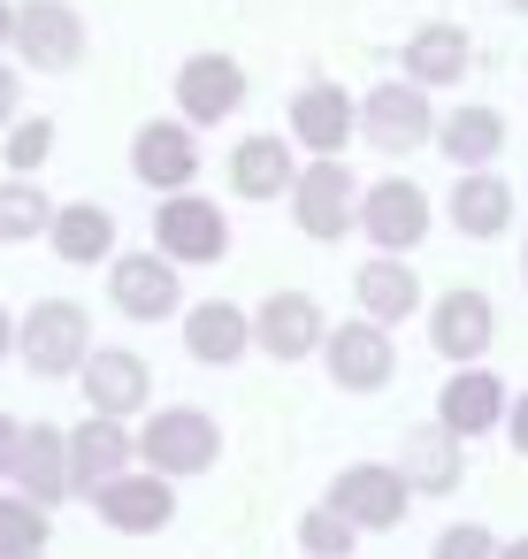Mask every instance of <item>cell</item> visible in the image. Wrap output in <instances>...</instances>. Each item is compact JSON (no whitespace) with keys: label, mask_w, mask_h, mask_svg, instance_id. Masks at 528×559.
Instances as JSON below:
<instances>
[{"label":"cell","mask_w":528,"mask_h":559,"mask_svg":"<svg viewBox=\"0 0 528 559\" xmlns=\"http://www.w3.org/2000/svg\"><path fill=\"white\" fill-rule=\"evenodd\" d=\"M291 177H299V162H291V146L276 131H253V139L230 146V192L238 200H284Z\"/></svg>","instance_id":"obj_24"},{"label":"cell","mask_w":528,"mask_h":559,"mask_svg":"<svg viewBox=\"0 0 528 559\" xmlns=\"http://www.w3.org/2000/svg\"><path fill=\"white\" fill-rule=\"evenodd\" d=\"M322 337H329V322H322V299H314V292H268V299L253 307V353H268V360H284V368L314 360Z\"/></svg>","instance_id":"obj_8"},{"label":"cell","mask_w":528,"mask_h":559,"mask_svg":"<svg viewBox=\"0 0 528 559\" xmlns=\"http://www.w3.org/2000/svg\"><path fill=\"white\" fill-rule=\"evenodd\" d=\"M16 452H24V421L0 414V475H16Z\"/></svg>","instance_id":"obj_34"},{"label":"cell","mask_w":528,"mask_h":559,"mask_svg":"<svg viewBox=\"0 0 528 559\" xmlns=\"http://www.w3.org/2000/svg\"><path fill=\"white\" fill-rule=\"evenodd\" d=\"M352 299H360V314L368 322H406L413 307H421V276L406 269V253H375V261H360L352 269Z\"/></svg>","instance_id":"obj_23"},{"label":"cell","mask_w":528,"mask_h":559,"mask_svg":"<svg viewBox=\"0 0 528 559\" xmlns=\"http://www.w3.org/2000/svg\"><path fill=\"white\" fill-rule=\"evenodd\" d=\"M32 559H47V551H32Z\"/></svg>","instance_id":"obj_42"},{"label":"cell","mask_w":528,"mask_h":559,"mask_svg":"<svg viewBox=\"0 0 528 559\" xmlns=\"http://www.w3.org/2000/svg\"><path fill=\"white\" fill-rule=\"evenodd\" d=\"M505 437H513V452L528 460V391H513V406H505Z\"/></svg>","instance_id":"obj_35"},{"label":"cell","mask_w":528,"mask_h":559,"mask_svg":"<svg viewBox=\"0 0 528 559\" xmlns=\"http://www.w3.org/2000/svg\"><path fill=\"white\" fill-rule=\"evenodd\" d=\"M322 368H329V383H337V391L368 399V391H383V383L398 376V345H391V330H383V322L352 314V322H337V330L322 337Z\"/></svg>","instance_id":"obj_7"},{"label":"cell","mask_w":528,"mask_h":559,"mask_svg":"<svg viewBox=\"0 0 528 559\" xmlns=\"http://www.w3.org/2000/svg\"><path fill=\"white\" fill-rule=\"evenodd\" d=\"M93 513H100L116 536H161V528L177 521V483L154 475V467H131V475H116L108 490H93Z\"/></svg>","instance_id":"obj_12"},{"label":"cell","mask_w":528,"mask_h":559,"mask_svg":"<svg viewBox=\"0 0 528 559\" xmlns=\"http://www.w3.org/2000/svg\"><path fill=\"white\" fill-rule=\"evenodd\" d=\"M16 490H24V498H39L47 513L70 498V429H55V421L24 429V452H16Z\"/></svg>","instance_id":"obj_25"},{"label":"cell","mask_w":528,"mask_h":559,"mask_svg":"<svg viewBox=\"0 0 528 559\" xmlns=\"http://www.w3.org/2000/svg\"><path fill=\"white\" fill-rule=\"evenodd\" d=\"M9 353H16V314L0 307V360H9Z\"/></svg>","instance_id":"obj_37"},{"label":"cell","mask_w":528,"mask_h":559,"mask_svg":"<svg viewBox=\"0 0 528 559\" xmlns=\"http://www.w3.org/2000/svg\"><path fill=\"white\" fill-rule=\"evenodd\" d=\"M444 215H452V230L475 238V246H482V238H505V230H513V185L490 177V169H459Z\"/></svg>","instance_id":"obj_22"},{"label":"cell","mask_w":528,"mask_h":559,"mask_svg":"<svg viewBox=\"0 0 528 559\" xmlns=\"http://www.w3.org/2000/svg\"><path fill=\"white\" fill-rule=\"evenodd\" d=\"M184 353H192L200 368H238V360L253 353V314L230 307V299L184 307Z\"/></svg>","instance_id":"obj_19"},{"label":"cell","mask_w":528,"mask_h":559,"mask_svg":"<svg viewBox=\"0 0 528 559\" xmlns=\"http://www.w3.org/2000/svg\"><path fill=\"white\" fill-rule=\"evenodd\" d=\"M131 177L146 185V192H192V177H200V146H192V123H146L139 139H131Z\"/></svg>","instance_id":"obj_17"},{"label":"cell","mask_w":528,"mask_h":559,"mask_svg":"<svg viewBox=\"0 0 528 559\" xmlns=\"http://www.w3.org/2000/svg\"><path fill=\"white\" fill-rule=\"evenodd\" d=\"M238 100H245V70H238L230 55H192V62L177 70V108H184V123H223V116H238Z\"/></svg>","instance_id":"obj_21"},{"label":"cell","mask_w":528,"mask_h":559,"mask_svg":"<svg viewBox=\"0 0 528 559\" xmlns=\"http://www.w3.org/2000/svg\"><path fill=\"white\" fill-rule=\"evenodd\" d=\"M47 536H55V513L39 498L0 490V559H32V551H47Z\"/></svg>","instance_id":"obj_30"},{"label":"cell","mask_w":528,"mask_h":559,"mask_svg":"<svg viewBox=\"0 0 528 559\" xmlns=\"http://www.w3.org/2000/svg\"><path fill=\"white\" fill-rule=\"evenodd\" d=\"M16 39V9H9V0H0V47H9Z\"/></svg>","instance_id":"obj_38"},{"label":"cell","mask_w":528,"mask_h":559,"mask_svg":"<svg viewBox=\"0 0 528 559\" xmlns=\"http://www.w3.org/2000/svg\"><path fill=\"white\" fill-rule=\"evenodd\" d=\"M154 246H161L177 269H207V261L230 253V215H223L215 200H200V192H169V200L154 207Z\"/></svg>","instance_id":"obj_6"},{"label":"cell","mask_w":528,"mask_h":559,"mask_svg":"<svg viewBox=\"0 0 528 559\" xmlns=\"http://www.w3.org/2000/svg\"><path fill=\"white\" fill-rule=\"evenodd\" d=\"M9 47H16L32 70H77V55H85V24H77V9H62V0H24Z\"/></svg>","instance_id":"obj_16"},{"label":"cell","mask_w":528,"mask_h":559,"mask_svg":"<svg viewBox=\"0 0 528 559\" xmlns=\"http://www.w3.org/2000/svg\"><path fill=\"white\" fill-rule=\"evenodd\" d=\"M299 551H307V559H352V551H360V528L322 498V506L299 513Z\"/></svg>","instance_id":"obj_31"},{"label":"cell","mask_w":528,"mask_h":559,"mask_svg":"<svg viewBox=\"0 0 528 559\" xmlns=\"http://www.w3.org/2000/svg\"><path fill=\"white\" fill-rule=\"evenodd\" d=\"M467 32L459 24H421L413 39H406V78L413 85H459L467 78Z\"/></svg>","instance_id":"obj_28"},{"label":"cell","mask_w":528,"mask_h":559,"mask_svg":"<svg viewBox=\"0 0 528 559\" xmlns=\"http://www.w3.org/2000/svg\"><path fill=\"white\" fill-rule=\"evenodd\" d=\"M360 139H368L375 154H421V146L436 139L429 85H413V78H391V85H375V93L360 100Z\"/></svg>","instance_id":"obj_5"},{"label":"cell","mask_w":528,"mask_h":559,"mask_svg":"<svg viewBox=\"0 0 528 559\" xmlns=\"http://www.w3.org/2000/svg\"><path fill=\"white\" fill-rule=\"evenodd\" d=\"M55 230V200L39 192V177H0V246H24Z\"/></svg>","instance_id":"obj_29"},{"label":"cell","mask_w":528,"mask_h":559,"mask_svg":"<svg viewBox=\"0 0 528 559\" xmlns=\"http://www.w3.org/2000/svg\"><path fill=\"white\" fill-rule=\"evenodd\" d=\"M77 383H85V406L108 414V421H131V414H146V399H154V368H146V353H131V345H93L85 368H77Z\"/></svg>","instance_id":"obj_11"},{"label":"cell","mask_w":528,"mask_h":559,"mask_svg":"<svg viewBox=\"0 0 528 559\" xmlns=\"http://www.w3.org/2000/svg\"><path fill=\"white\" fill-rule=\"evenodd\" d=\"M513 9H528V0H513Z\"/></svg>","instance_id":"obj_41"},{"label":"cell","mask_w":528,"mask_h":559,"mask_svg":"<svg viewBox=\"0 0 528 559\" xmlns=\"http://www.w3.org/2000/svg\"><path fill=\"white\" fill-rule=\"evenodd\" d=\"M520 284H528V253H520Z\"/></svg>","instance_id":"obj_40"},{"label":"cell","mask_w":528,"mask_h":559,"mask_svg":"<svg viewBox=\"0 0 528 559\" xmlns=\"http://www.w3.org/2000/svg\"><path fill=\"white\" fill-rule=\"evenodd\" d=\"M406 460H398V475L413 483V498H452L459 490V475H467V444L444 429V421H421V429H406V444H398Z\"/></svg>","instance_id":"obj_20"},{"label":"cell","mask_w":528,"mask_h":559,"mask_svg":"<svg viewBox=\"0 0 528 559\" xmlns=\"http://www.w3.org/2000/svg\"><path fill=\"white\" fill-rule=\"evenodd\" d=\"M16 123V70H0V131Z\"/></svg>","instance_id":"obj_36"},{"label":"cell","mask_w":528,"mask_h":559,"mask_svg":"<svg viewBox=\"0 0 528 559\" xmlns=\"http://www.w3.org/2000/svg\"><path fill=\"white\" fill-rule=\"evenodd\" d=\"M215 460H223V429L207 406H154L139 421V467L184 483V475H207Z\"/></svg>","instance_id":"obj_1"},{"label":"cell","mask_w":528,"mask_h":559,"mask_svg":"<svg viewBox=\"0 0 528 559\" xmlns=\"http://www.w3.org/2000/svg\"><path fill=\"white\" fill-rule=\"evenodd\" d=\"M291 223H299L314 246H337V238L360 223V185H352L345 154H314V162L291 177Z\"/></svg>","instance_id":"obj_2"},{"label":"cell","mask_w":528,"mask_h":559,"mask_svg":"<svg viewBox=\"0 0 528 559\" xmlns=\"http://www.w3.org/2000/svg\"><path fill=\"white\" fill-rule=\"evenodd\" d=\"M497 528H482V521H452V528H436V544H429V559H497Z\"/></svg>","instance_id":"obj_33"},{"label":"cell","mask_w":528,"mask_h":559,"mask_svg":"<svg viewBox=\"0 0 528 559\" xmlns=\"http://www.w3.org/2000/svg\"><path fill=\"white\" fill-rule=\"evenodd\" d=\"M352 131H360V100H352L345 85H299V100H291V146H307V154H345Z\"/></svg>","instance_id":"obj_18"},{"label":"cell","mask_w":528,"mask_h":559,"mask_svg":"<svg viewBox=\"0 0 528 559\" xmlns=\"http://www.w3.org/2000/svg\"><path fill=\"white\" fill-rule=\"evenodd\" d=\"M9 177H32V169H47V154H55V123L47 116H24V123H9Z\"/></svg>","instance_id":"obj_32"},{"label":"cell","mask_w":528,"mask_h":559,"mask_svg":"<svg viewBox=\"0 0 528 559\" xmlns=\"http://www.w3.org/2000/svg\"><path fill=\"white\" fill-rule=\"evenodd\" d=\"M16 353H24V368L32 376H77L85 368V353H93V314L77 307V299H39L24 322H16Z\"/></svg>","instance_id":"obj_3"},{"label":"cell","mask_w":528,"mask_h":559,"mask_svg":"<svg viewBox=\"0 0 528 559\" xmlns=\"http://www.w3.org/2000/svg\"><path fill=\"white\" fill-rule=\"evenodd\" d=\"M55 253L70 261V269H100V261H116V215L100 207V200H70V207H55Z\"/></svg>","instance_id":"obj_27"},{"label":"cell","mask_w":528,"mask_h":559,"mask_svg":"<svg viewBox=\"0 0 528 559\" xmlns=\"http://www.w3.org/2000/svg\"><path fill=\"white\" fill-rule=\"evenodd\" d=\"M497 559H528V536H505V544H497Z\"/></svg>","instance_id":"obj_39"},{"label":"cell","mask_w":528,"mask_h":559,"mask_svg":"<svg viewBox=\"0 0 528 559\" xmlns=\"http://www.w3.org/2000/svg\"><path fill=\"white\" fill-rule=\"evenodd\" d=\"M429 146L444 162H459V169H490L505 154V116L497 108H452V116H436V139Z\"/></svg>","instance_id":"obj_26"},{"label":"cell","mask_w":528,"mask_h":559,"mask_svg":"<svg viewBox=\"0 0 528 559\" xmlns=\"http://www.w3.org/2000/svg\"><path fill=\"white\" fill-rule=\"evenodd\" d=\"M329 506H337V513H345L360 536H383V528H398V521H406L413 483L398 475V460H352V467H337Z\"/></svg>","instance_id":"obj_4"},{"label":"cell","mask_w":528,"mask_h":559,"mask_svg":"<svg viewBox=\"0 0 528 559\" xmlns=\"http://www.w3.org/2000/svg\"><path fill=\"white\" fill-rule=\"evenodd\" d=\"M131 467H139V437H131L123 421L85 414V421L70 429V498H93V490H108V483L131 475Z\"/></svg>","instance_id":"obj_13"},{"label":"cell","mask_w":528,"mask_h":559,"mask_svg":"<svg viewBox=\"0 0 528 559\" xmlns=\"http://www.w3.org/2000/svg\"><path fill=\"white\" fill-rule=\"evenodd\" d=\"M429 223L436 215H429V192L413 177H383V185L360 192V230H368L375 253H413L429 238Z\"/></svg>","instance_id":"obj_9"},{"label":"cell","mask_w":528,"mask_h":559,"mask_svg":"<svg viewBox=\"0 0 528 559\" xmlns=\"http://www.w3.org/2000/svg\"><path fill=\"white\" fill-rule=\"evenodd\" d=\"M108 299H116V314H131V322H169L177 307H184V284H177V261L154 246V253H116L108 261Z\"/></svg>","instance_id":"obj_10"},{"label":"cell","mask_w":528,"mask_h":559,"mask_svg":"<svg viewBox=\"0 0 528 559\" xmlns=\"http://www.w3.org/2000/svg\"><path fill=\"white\" fill-rule=\"evenodd\" d=\"M505 406H513V391L475 360V368H452L444 376V391H436V421L459 437V444H475V437H490V429H505Z\"/></svg>","instance_id":"obj_15"},{"label":"cell","mask_w":528,"mask_h":559,"mask_svg":"<svg viewBox=\"0 0 528 559\" xmlns=\"http://www.w3.org/2000/svg\"><path fill=\"white\" fill-rule=\"evenodd\" d=\"M490 337H497V307H490V292L459 284V292H444V299L429 307V345H436L452 368H475V360L490 353Z\"/></svg>","instance_id":"obj_14"}]
</instances>
